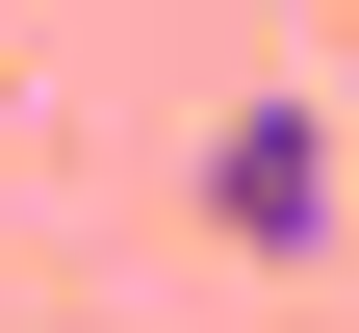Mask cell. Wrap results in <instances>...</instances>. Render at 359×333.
I'll return each instance as SVG.
<instances>
[{"mask_svg": "<svg viewBox=\"0 0 359 333\" xmlns=\"http://www.w3.org/2000/svg\"><path fill=\"white\" fill-rule=\"evenodd\" d=\"M334 205H359V128L334 103H231L205 128V257H308Z\"/></svg>", "mask_w": 359, "mask_h": 333, "instance_id": "obj_1", "label": "cell"}]
</instances>
